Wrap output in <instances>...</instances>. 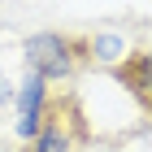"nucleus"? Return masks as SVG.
<instances>
[{"label": "nucleus", "mask_w": 152, "mask_h": 152, "mask_svg": "<svg viewBox=\"0 0 152 152\" xmlns=\"http://www.w3.org/2000/svg\"><path fill=\"white\" fill-rule=\"evenodd\" d=\"M87 52H91V65H104V70H113L117 61L126 57L130 48L122 35H113V31H91L87 35Z\"/></svg>", "instance_id": "obj_5"}, {"label": "nucleus", "mask_w": 152, "mask_h": 152, "mask_svg": "<svg viewBox=\"0 0 152 152\" xmlns=\"http://www.w3.org/2000/svg\"><path fill=\"white\" fill-rule=\"evenodd\" d=\"M109 148L113 152H152V117H143V122L126 126L122 135H113Z\"/></svg>", "instance_id": "obj_6"}, {"label": "nucleus", "mask_w": 152, "mask_h": 152, "mask_svg": "<svg viewBox=\"0 0 152 152\" xmlns=\"http://www.w3.org/2000/svg\"><path fill=\"white\" fill-rule=\"evenodd\" d=\"M22 61L31 74H44L48 83H70L91 65L87 35L74 31H35L22 39Z\"/></svg>", "instance_id": "obj_2"}, {"label": "nucleus", "mask_w": 152, "mask_h": 152, "mask_svg": "<svg viewBox=\"0 0 152 152\" xmlns=\"http://www.w3.org/2000/svg\"><path fill=\"white\" fill-rule=\"evenodd\" d=\"M91 148V122L74 91H52L44 104V122L26 139L22 152H87Z\"/></svg>", "instance_id": "obj_1"}, {"label": "nucleus", "mask_w": 152, "mask_h": 152, "mask_svg": "<svg viewBox=\"0 0 152 152\" xmlns=\"http://www.w3.org/2000/svg\"><path fill=\"white\" fill-rule=\"evenodd\" d=\"M48 96H52V83H48L44 74H31V70H26V78L13 87V104H18V139H22V143L39 130Z\"/></svg>", "instance_id": "obj_4"}, {"label": "nucleus", "mask_w": 152, "mask_h": 152, "mask_svg": "<svg viewBox=\"0 0 152 152\" xmlns=\"http://www.w3.org/2000/svg\"><path fill=\"white\" fill-rule=\"evenodd\" d=\"M9 100H13V83L4 78V70H0V104H9Z\"/></svg>", "instance_id": "obj_7"}, {"label": "nucleus", "mask_w": 152, "mask_h": 152, "mask_svg": "<svg viewBox=\"0 0 152 152\" xmlns=\"http://www.w3.org/2000/svg\"><path fill=\"white\" fill-rule=\"evenodd\" d=\"M0 152H13V148H0Z\"/></svg>", "instance_id": "obj_8"}, {"label": "nucleus", "mask_w": 152, "mask_h": 152, "mask_svg": "<svg viewBox=\"0 0 152 152\" xmlns=\"http://www.w3.org/2000/svg\"><path fill=\"white\" fill-rule=\"evenodd\" d=\"M109 74H113V78L122 83V91L143 109V117H152V48H130Z\"/></svg>", "instance_id": "obj_3"}]
</instances>
